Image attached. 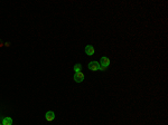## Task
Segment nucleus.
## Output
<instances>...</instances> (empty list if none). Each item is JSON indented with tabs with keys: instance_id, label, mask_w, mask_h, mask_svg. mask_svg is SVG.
Returning a JSON list of instances; mask_svg holds the SVG:
<instances>
[{
	"instance_id": "nucleus-1",
	"label": "nucleus",
	"mask_w": 168,
	"mask_h": 125,
	"mask_svg": "<svg viewBox=\"0 0 168 125\" xmlns=\"http://www.w3.org/2000/svg\"><path fill=\"white\" fill-rule=\"evenodd\" d=\"M74 80L76 83H81L84 80V74L82 72H79V73H75L74 75Z\"/></svg>"
},
{
	"instance_id": "nucleus-2",
	"label": "nucleus",
	"mask_w": 168,
	"mask_h": 125,
	"mask_svg": "<svg viewBox=\"0 0 168 125\" xmlns=\"http://www.w3.org/2000/svg\"><path fill=\"white\" fill-rule=\"evenodd\" d=\"M99 66H100V62H91L89 64V68L91 70H93V72L99 70Z\"/></svg>"
},
{
	"instance_id": "nucleus-3",
	"label": "nucleus",
	"mask_w": 168,
	"mask_h": 125,
	"mask_svg": "<svg viewBox=\"0 0 168 125\" xmlns=\"http://www.w3.org/2000/svg\"><path fill=\"white\" fill-rule=\"evenodd\" d=\"M85 54L89 56H92V55H94V47L91 45H87L86 47H85Z\"/></svg>"
},
{
	"instance_id": "nucleus-4",
	"label": "nucleus",
	"mask_w": 168,
	"mask_h": 125,
	"mask_svg": "<svg viewBox=\"0 0 168 125\" xmlns=\"http://www.w3.org/2000/svg\"><path fill=\"white\" fill-rule=\"evenodd\" d=\"M45 117H46V120L48 121V122H52V121H54V118H55V113L52 112V111H49V112L46 113Z\"/></svg>"
},
{
	"instance_id": "nucleus-5",
	"label": "nucleus",
	"mask_w": 168,
	"mask_h": 125,
	"mask_svg": "<svg viewBox=\"0 0 168 125\" xmlns=\"http://www.w3.org/2000/svg\"><path fill=\"white\" fill-rule=\"evenodd\" d=\"M100 65H102V66H104V67H108V66L110 65V59L108 57H102L101 58V60H100Z\"/></svg>"
},
{
	"instance_id": "nucleus-6",
	"label": "nucleus",
	"mask_w": 168,
	"mask_h": 125,
	"mask_svg": "<svg viewBox=\"0 0 168 125\" xmlns=\"http://www.w3.org/2000/svg\"><path fill=\"white\" fill-rule=\"evenodd\" d=\"M13 124V120L10 117H5L2 120V125H11Z\"/></svg>"
},
{
	"instance_id": "nucleus-7",
	"label": "nucleus",
	"mask_w": 168,
	"mask_h": 125,
	"mask_svg": "<svg viewBox=\"0 0 168 125\" xmlns=\"http://www.w3.org/2000/svg\"><path fill=\"white\" fill-rule=\"evenodd\" d=\"M74 70H75V73H79L82 70V65H80V64H76V65L74 66Z\"/></svg>"
},
{
	"instance_id": "nucleus-8",
	"label": "nucleus",
	"mask_w": 168,
	"mask_h": 125,
	"mask_svg": "<svg viewBox=\"0 0 168 125\" xmlns=\"http://www.w3.org/2000/svg\"><path fill=\"white\" fill-rule=\"evenodd\" d=\"M105 68H107V67H104V66H102V65L99 66V69L100 70H105Z\"/></svg>"
},
{
	"instance_id": "nucleus-9",
	"label": "nucleus",
	"mask_w": 168,
	"mask_h": 125,
	"mask_svg": "<svg viewBox=\"0 0 168 125\" xmlns=\"http://www.w3.org/2000/svg\"><path fill=\"white\" fill-rule=\"evenodd\" d=\"M0 125H2V124H0Z\"/></svg>"
}]
</instances>
